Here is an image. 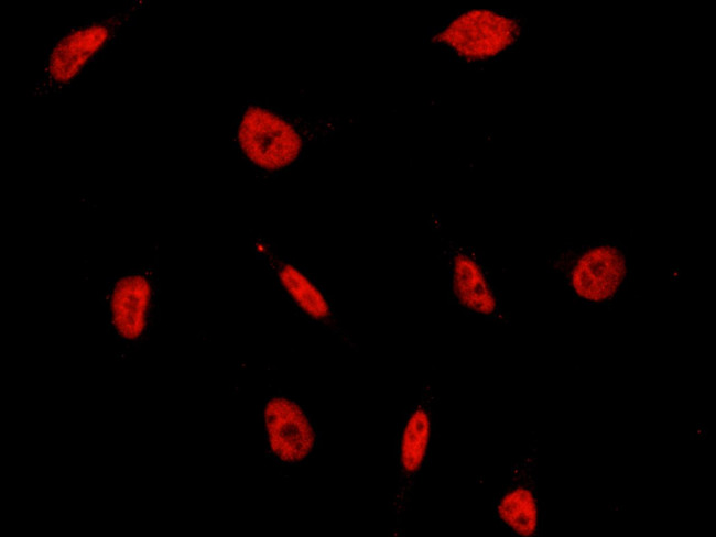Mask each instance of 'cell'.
Instances as JSON below:
<instances>
[{"label": "cell", "instance_id": "1", "mask_svg": "<svg viewBox=\"0 0 716 537\" xmlns=\"http://www.w3.org/2000/svg\"><path fill=\"white\" fill-rule=\"evenodd\" d=\"M357 121L354 116L292 113L260 99H248L230 125V143L261 180H274L299 166L312 147L326 143Z\"/></svg>", "mask_w": 716, "mask_h": 537}, {"label": "cell", "instance_id": "2", "mask_svg": "<svg viewBox=\"0 0 716 537\" xmlns=\"http://www.w3.org/2000/svg\"><path fill=\"white\" fill-rule=\"evenodd\" d=\"M147 6L145 0L126 1L56 34L45 48L41 72L30 95L58 97L74 88L137 24Z\"/></svg>", "mask_w": 716, "mask_h": 537}, {"label": "cell", "instance_id": "3", "mask_svg": "<svg viewBox=\"0 0 716 537\" xmlns=\"http://www.w3.org/2000/svg\"><path fill=\"white\" fill-rule=\"evenodd\" d=\"M438 396L424 381L417 397L403 409L397 424L393 458L395 485L389 502L392 537L405 536V522L412 508L416 485L431 463L437 437Z\"/></svg>", "mask_w": 716, "mask_h": 537}, {"label": "cell", "instance_id": "4", "mask_svg": "<svg viewBox=\"0 0 716 537\" xmlns=\"http://www.w3.org/2000/svg\"><path fill=\"white\" fill-rule=\"evenodd\" d=\"M547 270L586 307L614 305L631 281L627 249L610 240L565 244L547 259Z\"/></svg>", "mask_w": 716, "mask_h": 537}, {"label": "cell", "instance_id": "5", "mask_svg": "<svg viewBox=\"0 0 716 537\" xmlns=\"http://www.w3.org/2000/svg\"><path fill=\"white\" fill-rule=\"evenodd\" d=\"M250 244L274 289L296 316L330 333L349 350L359 351L358 343L337 313L333 297L307 267L282 253L271 239L256 235Z\"/></svg>", "mask_w": 716, "mask_h": 537}, {"label": "cell", "instance_id": "6", "mask_svg": "<svg viewBox=\"0 0 716 537\" xmlns=\"http://www.w3.org/2000/svg\"><path fill=\"white\" fill-rule=\"evenodd\" d=\"M522 33L523 23L513 13L470 9L453 13L430 28L425 40L462 63L477 64L512 48Z\"/></svg>", "mask_w": 716, "mask_h": 537}, {"label": "cell", "instance_id": "7", "mask_svg": "<svg viewBox=\"0 0 716 537\" xmlns=\"http://www.w3.org/2000/svg\"><path fill=\"white\" fill-rule=\"evenodd\" d=\"M104 307L113 341L124 351L139 349L149 339L158 319L155 270L140 268L115 277L105 292Z\"/></svg>", "mask_w": 716, "mask_h": 537}, {"label": "cell", "instance_id": "8", "mask_svg": "<svg viewBox=\"0 0 716 537\" xmlns=\"http://www.w3.org/2000/svg\"><path fill=\"white\" fill-rule=\"evenodd\" d=\"M265 458L281 469L310 462L323 446V432L310 409L295 396L278 392L261 405Z\"/></svg>", "mask_w": 716, "mask_h": 537}, {"label": "cell", "instance_id": "9", "mask_svg": "<svg viewBox=\"0 0 716 537\" xmlns=\"http://www.w3.org/2000/svg\"><path fill=\"white\" fill-rule=\"evenodd\" d=\"M441 255L448 276V305L466 316L509 326V313L482 253L473 246L441 238Z\"/></svg>", "mask_w": 716, "mask_h": 537}, {"label": "cell", "instance_id": "10", "mask_svg": "<svg viewBox=\"0 0 716 537\" xmlns=\"http://www.w3.org/2000/svg\"><path fill=\"white\" fill-rule=\"evenodd\" d=\"M496 524L514 537H540L545 511L539 493L538 440L511 464L507 482L491 503Z\"/></svg>", "mask_w": 716, "mask_h": 537}]
</instances>
